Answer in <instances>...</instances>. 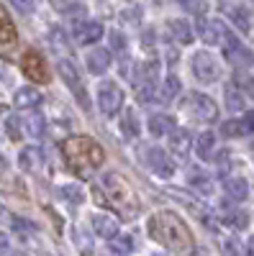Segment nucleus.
Listing matches in <instances>:
<instances>
[{
  "mask_svg": "<svg viewBox=\"0 0 254 256\" xmlns=\"http://www.w3.org/2000/svg\"><path fill=\"white\" fill-rule=\"evenodd\" d=\"M169 34H172V38L177 41V44H193V28L187 26V20H182V18H175V20H169Z\"/></svg>",
  "mask_w": 254,
  "mask_h": 256,
  "instance_id": "a211bd4d",
  "label": "nucleus"
},
{
  "mask_svg": "<svg viewBox=\"0 0 254 256\" xmlns=\"http://www.w3.org/2000/svg\"><path fill=\"white\" fill-rule=\"evenodd\" d=\"M13 102H16V108L34 110V108H39V102H41V92L36 88H21V90H16Z\"/></svg>",
  "mask_w": 254,
  "mask_h": 256,
  "instance_id": "dca6fc26",
  "label": "nucleus"
},
{
  "mask_svg": "<svg viewBox=\"0 0 254 256\" xmlns=\"http://www.w3.org/2000/svg\"><path fill=\"white\" fill-rule=\"evenodd\" d=\"M16 41V26H13V18L8 16V10L0 3V44H13Z\"/></svg>",
  "mask_w": 254,
  "mask_h": 256,
  "instance_id": "aec40b11",
  "label": "nucleus"
},
{
  "mask_svg": "<svg viewBox=\"0 0 254 256\" xmlns=\"http://www.w3.org/2000/svg\"><path fill=\"white\" fill-rule=\"evenodd\" d=\"M6 134L11 141H21L24 138V123H21L18 116H8L6 118Z\"/></svg>",
  "mask_w": 254,
  "mask_h": 256,
  "instance_id": "c85d7f7f",
  "label": "nucleus"
},
{
  "mask_svg": "<svg viewBox=\"0 0 254 256\" xmlns=\"http://www.w3.org/2000/svg\"><path fill=\"white\" fill-rule=\"evenodd\" d=\"M57 195L65 200V202H70V205H80V202H85V192H82L80 184H65V187H59V190H57Z\"/></svg>",
  "mask_w": 254,
  "mask_h": 256,
  "instance_id": "393cba45",
  "label": "nucleus"
},
{
  "mask_svg": "<svg viewBox=\"0 0 254 256\" xmlns=\"http://www.w3.org/2000/svg\"><path fill=\"white\" fill-rule=\"evenodd\" d=\"M21 72H24L26 80L31 82H49V70H47V62L39 52H26L21 56Z\"/></svg>",
  "mask_w": 254,
  "mask_h": 256,
  "instance_id": "6e6552de",
  "label": "nucleus"
},
{
  "mask_svg": "<svg viewBox=\"0 0 254 256\" xmlns=\"http://www.w3.org/2000/svg\"><path fill=\"white\" fill-rule=\"evenodd\" d=\"M21 123H24L26 134L31 138H41V136H44V131H47V120L41 118V116H29V118H24Z\"/></svg>",
  "mask_w": 254,
  "mask_h": 256,
  "instance_id": "a878e982",
  "label": "nucleus"
},
{
  "mask_svg": "<svg viewBox=\"0 0 254 256\" xmlns=\"http://www.w3.org/2000/svg\"><path fill=\"white\" fill-rule=\"evenodd\" d=\"M18 164L24 172H39L41 164H44V156H41V152L36 146H26V148H21V154H18Z\"/></svg>",
  "mask_w": 254,
  "mask_h": 256,
  "instance_id": "4468645a",
  "label": "nucleus"
},
{
  "mask_svg": "<svg viewBox=\"0 0 254 256\" xmlns=\"http://www.w3.org/2000/svg\"><path fill=\"white\" fill-rule=\"evenodd\" d=\"M75 38L77 44H95L98 38H103V26L98 20H80L75 26Z\"/></svg>",
  "mask_w": 254,
  "mask_h": 256,
  "instance_id": "9b49d317",
  "label": "nucleus"
},
{
  "mask_svg": "<svg viewBox=\"0 0 254 256\" xmlns=\"http://www.w3.org/2000/svg\"><path fill=\"white\" fill-rule=\"evenodd\" d=\"M213 148H216V136L210 134V131H203V134L198 136V141H195V152H198V156H200L203 162H208L210 154H213Z\"/></svg>",
  "mask_w": 254,
  "mask_h": 256,
  "instance_id": "5701e85b",
  "label": "nucleus"
},
{
  "mask_svg": "<svg viewBox=\"0 0 254 256\" xmlns=\"http://www.w3.org/2000/svg\"><path fill=\"white\" fill-rule=\"evenodd\" d=\"M167 146H169V152H172L175 156L185 159V156L190 154V146H193V141H190V134L185 131V128H175V131L167 136Z\"/></svg>",
  "mask_w": 254,
  "mask_h": 256,
  "instance_id": "f8f14e48",
  "label": "nucleus"
},
{
  "mask_svg": "<svg viewBox=\"0 0 254 256\" xmlns=\"http://www.w3.org/2000/svg\"><path fill=\"white\" fill-rule=\"evenodd\" d=\"M108 38H111V49H116V52H123L126 49V36L121 31H111Z\"/></svg>",
  "mask_w": 254,
  "mask_h": 256,
  "instance_id": "c9c22d12",
  "label": "nucleus"
},
{
  "mask_svg": "<svg viewBox=\"0 0 254 256\" xmlns=\"http://www.w3.org/2000/svg\"><path fill=\"white\" fill-rule=\"evenodd\" d=\"M149 131L152 136H169L175 131V118H169V116H152L149 118Z\"/></svg>",
  "mask_w": 254,
  "mask_h": 256,
  "instance_id": "412c9836",
  "label": "nucleus"
},
{
  "mask_svg": "<svg viewBox=\"0 0 254 256\" xmlns=\"http://www.w3.org/2000/svg\"><path fill=\"white\" fill-rule=\"evenodd\" d=\"M146 230H149V236L167 246L169 251L175 254H190L195 248V241H193V233L190 228L182 223V218L172 210H162V212H154L146 223Z\"/></svg>",
  "mask_w": 254,
  "mask_h": 256,
  "instance_id": "f257e3e1",
  "label": "nucleus"
},
{
  "mask_svg": "<svg viewBox=\"0 0 254 256\" xmlns=\"http://www.w3.org/2000/svg\"><path fill=\"white\" fill-rule=\"evenodd\" d=\"M221 251H223V256H241L239 241H234V238H226V241L221 244Z\"/></svg>",
  "mask_w": 254,
  "mask_h": 256,
  "instance_id": "f704fd0d",
  "label": "nucleus"
},
{
  "mask_svg": "<svg viewBox=\"0 0 254 256\" xmlns=\"http://www.w3.org/2000/svg\"><path fill=\"white\" fill-rule=\"evenodd\" d=\"M6 218H8V212H6V208H3V205H0V223H3Z\"/></svg>",
  "mask_w": 254,
  "mask_h": 256,
  "instance_id": "a19ab883",
  "label": "nucleus"
},
{
  "mask_svg": "<svg viewBox=\"0 0 254 256\" xmlns=\"http://www.w3.org/2000/svg\"><path fill=\"white\" fill-rule=\"evenodd\" d=\"M241 126H244V134H254V110H249L241 118Z\"/></svg>",
  "mask_w": 254,
  "mask_h": 256,
  "instance_id": "e433bc0d",
  "label": "nucleus"
},
{
  "mask_svg": "<svg viewBox=\"0 0 254 256\" xmlns=\"http://www.w3.org/2000/svg\"><path fill=\"white\" fill-rule=\"evenodd\" d=\"M3 254H8V236L6 233H0V256Z\"/></svg>",
  "mask_w": 254,
  "mask_h": 256,
  "instance_id": "58836bf2",
  "label": "nucleus"
},
{
  "mask_svg": "<svg viewBox=\"0 0 254 256\" xmlns=\"http://www.w3.org/2000/svg\"><path fill=\"white\" fill-rule=\"evenodd\" d=\"M180 90H182V82H180L175 74H169V77H164L162 88H159V100H162V102L175 100V98L180 95Z\"/></svg>",
  "mask_w": 254,
  "mask_h": 256,
  "instance_id": "4be33fe9",
  "label": "nucleus"
},
{
  "mask_svg": "<svg viewBox=\"0 0 254 256\" xmlns=\"http://www.w3.org/2000/svg\"><path fill=\"white\" fill-rule=\"evenodd\" d=\"M187 182H190V187H195L198 192H203V195H210V190H213L210 180H208L203 172H198V169H193V172L187 174Z\"/></svg>",
  "mask_w": 254,
  "mask_h": 256,
  "instance_id": "cd10ccee",
  "label": "nucleus"
},
{
  "mask_svg": "<svg viewBox=\"0 0 254 256\" xmlns=\"http://www.w3.org/2000/svg\"><path fill=\"white\" fill-rule=\"evenodd\" d=\"M226 223H228L231 228H236V230H244L246 223H249V216H246V212H241V210L228 212V216H226Z\"/></svg>",
  "mask_w": 254,
  "mask_h": 256,
  "instance_id": "72a5a7b5",
  "label": "nucleus"
},
{
  "mask_svg": "<svg viewBox=\"0 0 254 256\" xmlns=\"http://www.w3.org/2000/svg\"><path fill=\"white\" fill-rule=\"evenodd\" d=\"M59 74H62V80H65V84L70 88V92L75 95V100L82 105L85 110H90V98H88V90H85V82H82L80 72L75 70V64L67 56L59 59Z\"/></svg>",
  "mask_w": 254,
  "mask_h": 256,
  "instance_id": "39448f33",
  "label": "nucleus"
},
{
  "mask_svg": "<svg viewBox=\"0 0 254 256\" xmlns=\"http://www.w3.org/2000/svg\"><path fill=\"white\" fill-rule=\"evenodd\" d=\"M244 105H246L244 92L236 88V84H228V88H226V108L228 110H241Z\"/></svg>",
  "mask_w": 254,
  "mask_h": 256,
  "instance_id": "bb28decb",
  "label": "nucleus"
},
{
  "mask_svg": "<svg viewBox=\"0 0 254 256\" xmlns=\"http://www.w3.org/2000/svg\"><path fill=\"white\" fill-rule=\"evenodd\" d=\"M246 256H254V233H251L249 241H246Z\"/></svg>",
  "mask_w": 254,
  "mask_h": 256,
  "instance_id": "ea45409f",
  "label": "nucleus"
},
{
  "mask_svg": "<svg viewBox=\"0 0 254 256\" xmlns=\"http://www.w3.org/2000/svg\"><path fill=\"white\" fill-rule=\"evenodd\" d=\"M198 18V31H200V36H203V41L205 44H223L226 41V36L231 34L226 26H223V20L221 18H213V20H203V16H195Z\"/></svg>",
  "mask_w": 254,
  "mask_h": 256,
  "instance_id": "1a4fd4ad",
  "label": "nucleus"
},
{
  "mask_svg": "<svg viewBox=\"0 0 254 256\" xmlns=\"http://www.w3.org/2000/svg\"><path fill=\"white\" fill-rule=\"evenodd\" d=\"M223 190H226V195L231 200H236V202H241V200L249 198V182L244 177H228L223 182Z\"/></svg>",
  "mask_w": 254,
  "mask_h": 256,
  "instance_id": "f3484780",
  "label": "nucleus"
},
{
  "mask_svg": "<svg viewBox=\"0 0 254 256\" xmlns=\"http://www.w3.org/2000/svg\"><path fill=\"white\" fill-rule=\"evenodd\" d=\"M123 105V90L116 82H100L98 88V108L103 116H116Z\"/></svg>",
  "mask_w": 254,
  "mask_h": 256,
  "instance_id": "0eeeda50",
  "label": "nucleus"
},
{
  "mask_svg": "<svg viewBox=\"0 0 254 256\" xmlns=\"http://www.w3.org/2000/svg\"><path fill=\"white\" fill-rule=\"evenodd\" d=\"M85 64L93 74H105V70L111 67V52L108 49H95L85 56Z\"/></svg>",
  "mask_w": 254,
  "mask_h": 256,
  "instance_id": "2eb2a0df",
  "label": "nucleus"
},
{
  "mask_svg": "<svg viewBox=\"0 0 254 256\" xmlns=\"http://www.w3.org/2000/svg\"><path fill=\"white\" fill-rule=\"evenodd\" d=\"M146 166L159 177H172L175 174V164L169 162V156L162 148H149V152H146Z\"/></svg>",
  "mask_w": 254,
  "mask_h": 256,
  "instance_id": "9d476101",
  "label": "nucleus"
},
{
  "mask_svg": "<svg viewBox=\"0 0 254 256\" xmlns=\"http://www.w3.org/2000/svg\"><path fill=\"white\" fill-rule=\"evenodd\" d=\"M49 36H52V38H49L52 49H54V52H59V54H62V59H65V54H67V41H65V38H67V36L62 34L59 28H54V31H52Z\"/></svg>",
  "mask_w": 254,
  "mask_h": 256,
  "instance_id": "7c9ffc66",
  "label": "nucleus"
},
{
  "mask_svg": "<svg viewBox=\"0 0 254 256\" xmlns=\"http://www.w3.org/2000/svg\"><path fill=\"white\" fill-rule=\"evenodd\" d=\"M221 131H223V136H228V138H236V136H246V134H244V126H241V118L226 120V123L221 126Z\"/></svg>",
  "mask_w": 254,
  "mask_h": 256,
  "instance_id": "c756f323",
  "label": "nucleus"
},
{
  "mask_svg": "<svg viewBox=\"0 0 254 256\" xmlns=\"http://www.w3.org/2000/svg\"><path fill=\"white\" fill-rule=\"evenodd\" d=\"M54 10L65 13V16H82L85 13V3H54Z\"/></svg>",
  "mask_w": 254,
  "mask_h": 256,
  "instance_id": "473e14b6",
  "label": "nucleus"
},
{
  "mask_svg": "<svg viewBox=\"0 0 254 256\" xmlns=\"http://www.w3.org/2000/svg\"><path fill=\"white\" fill-rule=\"evenodd\" d=\"M100 187L105 192V198H108V202H113L116 208H121L123 212H129V216H134V212L139 210V200L134 195L131 184L126 182L118 172H108L103 180H100Z\"/></svg>",
  "mask_w": 254,
  "mask_h": 256,
  "instance_id": "7ed1b4c3",
  "label": "nucleus"
},
{
  "mask_svg": "<svg viewBox=\"0 0 254 256\" xmlns=\"http://www.w3.org/2000/svg\"><path fill=\"white\" fill-rule=\"evenodd\" d=\"M223 10L228 13L231 24H234L239 31H249L251 28V18H249V10L244 6H223Z\"/></svg>",
  "mask_w": 254,
  "mask_h": 256,
  "instance_id": "6ab92c4d",
  "label": "nucleus"
},
{
  "mask_svg": "<svg viewBox=\"0 0 254 256\" xmlns=\"http://www.w3.org/2000/svg\"><path fill=\"white\" fill-rule=\"evenodd\" d=\"M182 110L200 123H213L218 118V105L213 102V98H208L203 92H190L187 100L182 102Z\"/></svg>",
  "mask_w": 254,
  "mask_h": 256,
  "instance_id": "20e7f679",
  "label": "nucleus"
},
{
  "mask_svg": "<svg viewBox=\"0 0 254 256\" xmlns=\"http://www.w3.org/2000/svg\"><path fill=\"white\" fill-rule=\"evenodd\" d=\"M139 131H141L139 118H136V113L129 108V110L123 113V118H121V134L131 141V138H136V136H139Z\"/></svg>",
  "mask_w": 254,
  "mask_h": 256,
  "instance_id": "b1692460",
  "label": "nucleus"
},
{
  "mask_svg": "<svg viewBox=\"0 0 254 256\" xmlns=\"http://www.w3.org/2000/svg\"><path fill=\"white\" fill-rule=\"evenodd\" d=\"M136 246H134V238L126 233V236H116L113 238V251H118V254H131Z\"/></svg>",
  "mask_w": 254,
  "mask_h": 256,
  "instance_id": "2f4dec72",
  "label": "nucleus"
},
{
  "mask_svg": "<svg viewBox=\"0 0 254 256\" xmlns=\"http://www.w3.org/2000/svg\"><path fill=\"white\" fill-rule=\"evenodd\" d=\"M93 230L100 238H116L118 236V223H116V218L105 216V212H95L93 216Z\"/></svg>",
  "mask_w": 254,
  "mask_h": 256,
  "instance_id": "ddd939ff",
  "label": "nucleus"
},
{
  "mask_svg": "<svg viewBox=\"0 0 254 256\" xmlns=\"http://www.w3.org/2000/svg\"><path fill=\"white\" fill-rule=\"evenodd\" d=\"M193 74L198 82H216L221 77V64L213 54H208V52H195L193 54Z\"/></svg>",
  "mask_w": 254,
  "mask_h": 256,
  "instance_id": "423d86ee",
  "label": "nucleus"
},
{
  "mask_svg": "<svg viewBox=\"0 0 254 256\" xmlns=\"http://www.w3.org/2000/svg\"><path fill=\"white\" fill-rule=\"evenodd\" d=\"M62 154H65V159L77 169V172H95V169L103 166V162H105L103 146L90 136H70V138H65Z\"/></svg>",
  "mask_w": 254,
  "mask_h": 256,
  "instance_id": "f03ea898",
  "label": "nucleus"
},
{
  "mask_svg": "<svg viewBox=\"0 0 254 256\" xmlns=\"http://www.w3.org/2000/svg\"><path fill=\"white\" fill-rule=\"evenodd\" d=\"M13 8H16V10H21V13H31V10H34V6H31V3H21V0H16Z\"/></svg>",
  "mask_w": 254,
  "mask_h": 256,
  "instance_id": "4c0bfd02",
  "label": "nucleus"
}]
</instances>
